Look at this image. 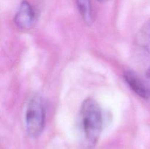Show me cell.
Wrapping results in <instances>:
<instances>
[{
  "instance_id": "1",
  "label": "cell",
  "mask_w": 150,
  "mask_h": 149,
  "mask_svg": "<svg viewBox=\"0 0 150 149\" xmlns=\"http://www.w3.org/2000/svg\"><path fill=\"white\" fill-rule=\"evenodd\" d=\"M82 144L86 148L95 147L103 125V115L96 100L87 98L81 107L79 118Z\"/></svg>"
},
{
  "instance_id": "2",
  "label": "cell",
  "mask_w": 150,
  "mask_h": 149,
  "mask_svg": "<svg viewBox=\"0 0 150 149\" xmlns=\"http://www.w3.org/2000/svg\"><path fill=\"white\" fill-rule=\"evenodd\" d=\"M24 121L26 132L30 137H38L42 134L45 124V108L43 100L39 95H33L28 100Z\"/></svg>"
},
{
  "instance_id": "3",
  "label": "cell",
  "mask_w": 150,
  "mask_h": 149,
  "mask_svg": "<svg viewBox=\"0 0 150 149\" xmlns=\"http://www.w3.org/2000/svg\"><path fill=\"white\" fill-rule=\"evenodd\" d=\"M138 61L143 67L142 74H138L150 87V19L141 28L135 40Z\"/></svg>"
},
{
  "instance_id": "4",
  "label": "cell",
  "mask_w": 150,
  "mask_h": 149,
  "mask_svg": "<svg viewBox=\"0 0 150 149\" xmlns=\"http://www.w3.org/2000/svg\"><path fill=\"white\" fill-rule=\"evenodd\" d=\"M124 77L129 87L137 95L143 99L150 98V87L142 77L133 70L125 72Z\"/></svg>"
},
{
  "instance_id": "5",
  "label": "cell",
  "mask_w": 150,
  "mask_h": 149,
  "mask_svg": "<svg viewBox=\"0 0 150 149\" xmlns=\"http://www.w3.org/2000/svg\"><path fill=\"white\" fill-rule=\"evenodd\" d=\"M35 22V13L30 4L27 1H23L15 16L16 26L21 29H29L34 26Z\"/></svg>"
},
{
  "instance_id": "6",
  "label": "cell",
  "mask_w": 150,
  "mask_h": 149,
  "mask_svg": "<svg viewBox=\"0 0 150 149\" xmlns=\"http://www.w3.org/2000/svg\"><path fill=\"white\" fill-rule=\"evenodd\" d=\"M78 9L81 18L86 24H91L93 22V14L90 0H76Z\"/></svg>"
},
{
  "instance_id": "7",
  "label": "cell",
  "mask_w": 150,
  "mask_h": 149,
  "mask_svg": "<svg viewBox=\"0 0 150 149\" xmlns=\"http://www.w3.org/2000/svg\"><path fill=\"white\" fill-rule=\"evenodd\" d=\"M97 1H100V2H105V1H107L108 0H97Z\"/></svg>"
}]
</instances>
